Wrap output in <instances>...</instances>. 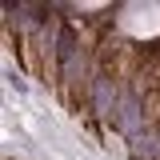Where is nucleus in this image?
I'll use <instances>...</instances> for the list:
<instances>
[{
    "label": "nucleus",
    "mask_w": 160,
    "mask_h": 160,
    "mask_svg": "<svg viewBox=\"0 0 160 160\" xmlns=\"http://www.w3.org/2000/svg\"><path fill=\"white\" fill-rule=\"evenodd\" d=\"M96 108L100 116H116V96L108 92V80H96Z\"/></svg>",
    "instance_id": "1"
},
{
    "label": "nucleus",
    "mask_w": 160,
    "mask_h": 160,
    "mask_svg": "<svg viewBox=\"0 0 160 160\" xmlns=\"http://www.w3.org/2000/svg\"><path fill=\"white\" fill-rule=\"evenodd\" d=\"M8 84H12V88H16V92H28V84H24V80L16 76V72H8Z\"/></svg>",
    "instance_id": "2"
}]
</instances>
